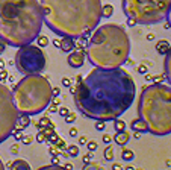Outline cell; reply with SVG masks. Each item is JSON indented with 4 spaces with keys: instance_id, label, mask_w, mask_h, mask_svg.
<instances>
[{
    "instance_id": "f546056e",
    "label": "cell",
    "mask_w": 171,
    "mask_h": 170,
    "mask_svg": "<svg viewBox=\"0 0 171 170\" xmlns=\"http://www.w3.org/2000/svg\"><path fill=\"white\" fill-rule=\"evenodd\" d=\"M94 128H96L97 131H104V128H106V122L97 120V122H96V125H94Z\"/></svg>"
},
{
    "instance_id": "7a4b0ae2",
    "label": "cell",
    "mask_w": 171,
    "mask_h": 170,
    "mask_svg": "<svg viewBox=\"0 0 171 170\" xmlns=\"http://www.w3.org/2000/svg\"><path fill=\"white\" fill-rule=\"evenodd\" d=\"M46 26L59 37L88 38L102 20V0H39Z\"/></svg>"
},
{
    "instance_id": "9a60e30c",
    "label": "cell",
    "mask_w": 171,
    "mask_h": 170,
    "mask_svg": "<svg viewBox=\"0 0 171 170\" xmlns=\"http://www.w3.org/2000/svg\"><path fill=\"white\" fill-rule=\"evenodd\" d=\"M130 128H132L135 132H139V134L147 132V126H145V123H144L141 118H135V120L130 123Z\"/></svg>"
},
{
    "instance_id": "11a10c76",
    "label": "cell",
    "mask_w": 171,
    "mask_h": 170,
    "mask_svg": "<svg viewBox=\"0 0 171 170\" xmlns=\"http://www.w3.org/2000/svg\"><path fill=\"white\" fill-rule=\"evenodd\" d=\"M123 170H135V169H133V167H132V166H127V167H126V169H123Z\"/></svg>"
},
{
    "instance_id": "1f68e13d",
    "label": "cell",
    "mask_w": 171,
    "mask_h": 170,
    "mask_svg": "<svg viewBox=\"0 0 171 170\" xmlns=\"http://www.w3.org/2000/svg\"><path fill=\"white\" fill-rule=\"evenodd\" d=\"M58 113H59V115H62V117H67L70 114V110L67 106H61V108L58 110Z\"/></svg>"
},
{
    "instance_id": "603a6c76",
    "label": "cell",
    "mask_w": 171,
    "mask_h": 170,
    "mask_svg": "<svg viewBox=\"0 0 171 170\" xmlns=\"http://www.w3.org/2000/svg\"><path fill=\"white\" fill-rule=\"evenodd\" d=\"M114 128H115V131L117 132H120V131H126V123L120 120V118H117L115 122H114Z\"/></svg>"
},
{
    "instance_id": "74e56055",
    "label": "cell",
    "mask_w": 171,
    "mask_h": 170,
    "mask_svg": "<svg viewBox=\"0 0 171 170\" xmlns=\"http://www.w3.org/2000/svg\"><path fill=\"white\" fill-rule=\"evenodd\" d=\"M111 141H112L111 135H108V134H103V143H104V144H111Z\"/></svg>"
},
{
    "instance_id": "52a82bcc",
    "label": "cell",
    "mask_w": 171,
    "mask_h": 170,
    "mask_svg": "<svg viewBox=\"0 0 171 170\" xmlns=\"http://www.w3.org/2000/svg\"><path fill=\"white\" fill-rule=\"evenodd\" d=\"M171 0H123V12L138 24L150 26L167 19Z\"/></svg>"
},
{
    "instance_id": "816d5d0a",
    "label": "cell",
    "mask_w": 171,
    "mask_h": 170,
    "mask_svg": "<svg viewBox=\"0 0 171 170\" xmlns=\"http://www.w3.org/2000/svg\"><path fill=\"white\" fill-rule=\"evenodd\" d=\"M167 19H168V24H170V27H171V9H170V12H168V15H167Z\"/></svg>"
},
{
    "instance_id": "3957f363",
    "label": "cell",
    "mask_w": 171,
    "mask_h": 170,
    "mask_svg": "<svg viewBox=\"0 0 171 170\" xmlns=\"http://www.w3.org/2000/svg\"><path fill=\"white\" fill-rule=\"evenodd\" d=\"M44 24L38 0H0V39L8 46L23 47L39 37Z\"/></svg>"
},
{
    "instance_id": "e575fe53",
    "label": "cell",
    "mask_w": 171,
    "mask_h": 170,
    "mask_svg": "<svg viewBox=\"0 0 171 170\" xmlns=\"http://www.w3.org/2000/svg\"><path fill=\"white\" fill-rule=\"evenodd\" d=\"M82 170H99V167H97L96 164L89 163V164H83V169Z\"/></svg>"
},
{
    "instance_id": "5b68a950",
    "label": "cell",
    "mask_w": 171,
    "mask_h": 170,
    "mask_svg": "<svg viewBox=\"0 0 171 170\" xmlns=\"http://www.w3.org/2000/svg\"><path fill=\"white\" fill-rule=\"evenodd\" d=\"M138 115L147 132L157 137L171 134V87L154 82L144 87L138 99Z\"/></svg>"
},
{
    "instance_id": "8fae6325",
    "label": "cell",
    "mask_w": 171,
    "mask_h": 170,
    "mask_svg": "<svg viewBox=\"0 0 171 170\" xmlns=\"http://www.w3.org/2000/svg\"><path fill=\"white\" fill-rule=\"evenodd\" d=\"M61 50L71 53L73 50H76V39L70 37H62L61 38Z\"/></svg>"
},
{
    "instance_id": "ba28073f",
    "label": "cell",
    "mask_w": 171,
    "mask_h": 170,
    "mask_svg": "<svg viewBox=\"0 0 171 170\" xmlns=\"http://www.w3.org/2000/svg\"><path fill=\"white\" fill-rule=\"evenodd\" d=\"M20 113L15 108L12 91L0 82V143L8 140L17 128Z\"/></svg>"
},
{
    "instance_id": "d6986e66",
    "label": "cell",
    "mask_w": 171,
    "mask_h": 170,
    "mask_svg": "<svg viewBox=\"0 0 171 170\" xmlns=\"http://www.w3.org/2000/svg\"><path fill=\"white\" fill-rule=\"evenodd\" d=\"M112 14H114V6H112V5H103L102 6V17L109 19Z\"/></svg>"
},
{
    "instance_id": "ffe728a7",
    "label": "cell",
    "mask_w": 171,
    "mask_h": 170,
    "mask_svg": "<svg viewBox=\"0 0 171 170\" xmlns=\"http://www.w3.org/2000/svg\"><path fill=\"white\" fill-rule=\"evenodd\" d=\"M135 158V153H133V151H130V149H123V152H121V160H124V161H132Z\"/></svg>"
},
{
    "instance_id": "836d02e7",
    "label": "cell",
    "mask_w": 171,
    "mask_h": 170,
    "mask_svg": "<svg viewBox=\"0 0 171 170\" xmlns=\"http://www.w3.org/2000/svg\"><path fill=\"white\" fill-rule=\"evenodd\" d=\"M74 120H76V114H74V113H71V111H70V114L67 115V117H65V122H67V123H73Z\"/></svg>"
},
{
    "instance_id": "f6af8a7d",
    "label": "cell",
    "mask_w": 171,
    "mask_h": 170,
    "mask_svg": "<svg viewBox=\"0 0 171 170\" xmlns=\"http://www.w3.org/2000/svg\"><path fill=\"white\" fill-rule=\"evenodd\" d=\"M127 24H129L130 27H133V26H136L138 23H136V21H135L133 19H127Z\"/></svg>"
},
{
    "instance_id": "f907efd6",
    "label": "cell",
    "mask_w": 171,
    "mask_h": 170,
    "mask_svg": "<svg viewBox=\"0 0 171 170\" xmlns=\"http://www.w3.org/2000/svg\"><path fill=\"white\" fill-rule=\"evenodd\" d=\"M64 167H65L67 170H73V164H70V163H67V164H65Z\"/></svg>"
},
{
    "instance_id": "7bdbcfd3",
    "label": "cell",
    "mask_w": 171,
    "mask_h": 170,
    "mask_svg": "<svg viewBox=\"0 0 171 170\" xmlns=\"http://www.w3.org/2000/svg\"><path fill=\"white\" fill-rule=\"evenodd\" d=\"M138 72H139L141 75H145V73H147V67H145V65H139V67H138Z\"/></svg>"
},
{
    "instance_id": "d590c367",
    "label": "cell",
    "mask_w": 171,
    "mask_h": 170,
    "mask_svg": "<svg viewBox=\"0 0 171 170\" xmlns=\"http://www.w3.org/2000/svg\"><path fill=\"white\" fill-rule=\"evenodd\" d=\"M21 141H23V144H24V146H27V144H31V143L34 141V138H32L31 135H26V137H23V140H21Z\"/></svg>"
},
{
    "instance_id": "83f0119b",
    "label": "cell",
    "mask_w": 171,
    "mask_h": 170,
    "mask_svg": "<svg viewBox=\"0 0 171 170\" xmlns=\"http://www.w3.org/2000/svg\"><path fill=\"white\" fill-rule=\"evenodd\" d=\"M36 141L38 143H44V141H47V135H46V132L41 129V131H38V134H36Z\"/></svg>"
},
{
    "instance_id": "e0dca14e",
    "label": "cell",
    "mask_w": 171,
    "mask_h": 170,
    "mask_svg": "<svg viewBox=\"0 0 171 170\" xmlns=\"http://www.w3.org/2000/svg\"><path fill=\"white\" fill-rule=\"evenodd\" d=\"M29 125H31V118H29V115H26V114H20L18 122H17V126L23 128V129H26Z\"/></svg>"
},
{
    "instance_id": "cb8c5ba5",
    "label": "cell",
    "mask_w": 171,
    "mask_h": 170,
    "mask_svg": "<svg viewBox=\"0 0 171 170\" xmlns=\"http://www.w3.org/2000/svg\"><path fill=\"white\" fill-rule=\"evenodd\" d=\"M23 128H20V126H17L15 129H14V132H12V135H14V138L15 140H23V137H24V134H23Z\"/></svg>"
},
{
    "instance_id": "4316f807",
    "label": "cell",
    "mask_w": 171,
    "mask_h": 170,
    "mask_svg": "<svg viewBox=\"0 0 171 170\" xmlns=\"http://www.w3.org/2000/svg\"><path fill=\"white\" fill-rule=\"evenodd\" d=\"M53 146H56V149L61 152V151H67V146H68V144H67L62 138H59V140H58V143H56V144H53Z\"/></svg>"
},
{
    "instance_id": "4fadbf2b",
    "label": "cell",
    "mask_w": 171,
    "mask_h": 170,
    "mask_svg": "<svg viewBox=\"0 0 171 170\" xmlns=\"http://www.w3.org/2000/svg\"><path fill=\"white\" fill-rule=\"evenodd\" d=\"M129 140H130V134L127 132V131H120V132H117L114 135V141L118 146H126L129 143Z\"/></svg>"
},
{
    "instance_id": "f1b7e54d",
    "label": "cell",
    "mask_w": 171,
    "mask_h": 170,
    "mask_svg": "<svg viewBox=\"0 0 171 170\" xmlns=\"http://www.w3.org/2000/svg\"><path fill=\"white\" fill-rule=\"evenodd\" d=\"M97 147H99V144H97V141H88L86 143V149H88V152H94V151H97Z\"/></svg>"
},
{
    "instance_id": "44dd1931",
    "label": "cell",
    "mask_w": 171,
    "mask_h": 170,
    "mask_svg": "<svg viewBox=\"0 0 171 170\" xmlns=\"http://www.w3.org/2000/svg\"><path fill=\"white\" fill-rule=\"evenodd\" d=\"M67 153H68L70 156L76 158V156L79 155V146H76V144H70V146H67Z\"/></svg>"
},
{
    "instance_id": "30bf717a",
    "label": "cell",
    "mask_w": 171,
    "mask_h": 170,
    "mask_svg": "<svg viewBox=\"0 0 171 170\" xmlns=\"http://www.w3.org/2000/svg\"><path fill=\"white\" fill-rule=\"evenodd\" d=\"M67 62H68L70 67H73V68H80L85 64V52H82V50H73L71 53H68Z\"/></svg>"
},
{
    "instance_id": "9c48e42d",
    "label": "cell",
    "mask_w": 171,
    "mask_h": 170,
    "mask_svg": "<svg viewBox=\"0 0 171 170\" xmlns=\"http://www.w3.org/2000/svg\"><path fill=\"white\" fill-rule=\"evenodd\" d=\"M15 67L24 76L41 73L46 67V55L41 47L35 44H27L20 47L15 53Z\"/></svg>"
},
{
    "instance_id": "db71d44e",
    "label": "cell",
    "mask_w": 171,
    "mask_h": 170,
    "mask_svg": "<svg viewBox=\"0 0 171 170\" xmlns=\"http://www.w3.org/2000/svg\"><path fill=\"white\" fill-rule=\"evenodd\" d=\"M0 170H5V164H3V161H2V158H0Z\"/></svg>"
},
{
    "instance_id": "8992f818",
    "label": "cell",
    "mask_w": 171,
    "mask_h": 170,
    "mask_svg": "<svg viewBox=\"0 0 171 170\" xmlns=\"http://www.w3.org/2000/svg\"><path fill=\"white\" fill-rule=\"evenodd\" d=\"M12 99L20 114L36 115L49 108L53 99V87L47 77L36 75H27L20 79L14 87Z\"/></svg>"
},
{
    "instance_id": "ab89813d",
    "label": "cell",
    "mask_w": 171,
    "mask_h": 170,
    "mask_svg": "<svg viewBox=\"0 0 171 170\" xmlns=\"http://www.w3.org/2000/svg\"><path fill=\"white\" fill-rule=\"evenodd\" d=\"M58 110H59L58 105H55V103H50V105H49V111H50V113H58Z\"/></svg>"
},
{
    "instance_id": "7402d4cb",
    "label": "cell",
    "mask_w": 171,
    "mask_h": 170,
    "mask_svg": "<svg viewBox=\"0 0 171 170\" xmlns=\"http://www.w3.org/2000/svg\"><path fill=\"white\" fill-rule=\"evenodd\" d=\"M36 46L41 47V49H44L46 46H49V38L44 37V35H39V37L36 38Z\"/></svg>"
},
{
    "instance_id": "277c9868",
    "label": "cell",
    "mask_w": 171,
    "mask_h": 170,
    "mask_svg": "<svg viewBox=\"0 0 171 170\" xmlns=\"http://www.w3.org/2000/svg\"><path fill=\"white\" fill-rule=\"evenodd\" d=\"M130 53V39L124 27L117 23L102 24L92 31L86 55L96 68H120L127 62Z\"/></svg>"
},
{
    "instance_id": "bcb514c9",
    "label": "cell",
    "mask_w": 171,
    "mask_h": 170,
    "mask_svg": "<svg viewBox=\"0 0 171 170\" xmlns=\"http://www.w3.org/2000/svg\"><path fill=\"white\" fill-rule=\"evenodd\" d=\"M11 152H12L14 155H17V153H18V144H14V146L11 147Z\"/></svg>"
},
{
    "instance_id": "484cf974",
    "label": "cell",
    "mask_w": 171,
    "mask_h": 170,
    "mask_svg": "<svg viewBox=\"0 0 171 170\" xmlns=\"http://www.w3.org/2000/svg\"><path fill=\"white\" fill-rule=\"evenodd\" d=\"M58 140H59V135L55 132V131L47 137V143H49V144H56V143H58Z\"/></svg>"
},
{
    "instance_id": "8d00e7d4",
    "label": "cell",
    "mask_w": 171,
    "mask_h": 170,
    "mask_svg": "<svg viewBox=\"0 0 171 170\" xmlns=\"http://www.w3.org/2000/svg\"><path fill=\"white\" fill-rule=\"evenodd\" d=\"M61 84H62V87H67V88H70V87L73 85V84H71V81H70L68 77H62Z\"/></svg>"
},
{
    "instance_id": "d6a6232c",
    "label": "cell",
    "mask_w": 171,
    "mask_h": 170,
    "mask_svg": "<svg viewBox=\"0 0 171 170\" xmlns=\"http://www.w3.org/2000/svg\"><path fill=\"white\" fill-rule=\"evenodd\" d=\"M61 158H62V155H55V156L51 158V164H53V166H59Z\"/></svg>"
},
{
    "instance_id": "9f6ffc18",
    "label": "cell",
    "mask_w": 171,
    "mask_h": 170,
    "mask_svg": "<svg viewBox=\"0 0 171 170\" xmlns=\"http://www.w3.org/2000/svg\"><path fill=\"white\" fill-rule=\"evenodd\" d=\"M0 75H2V70H0Z\"/></svg>"
},
{
    "instance_id": "60d3db41",
    "label": "cell",
    "mask_w": 171,
    "mask_h": 170,
    "mask_svg": "<svg viewBox=\"0 0 171 170\" xmlns=\"http://www.w3.org/2000/svg\"><path fill=\"white\" fill-rule=\"evenodd\" d=\"M6 46H8V44H6L5 41H2V39H0V55H2L5 50H6Z\"/></svg>"
},
{
    "instance_id": "7dc6e473",
    "label": "cell",
    "mask_w": 171,
    "mask_h": 170,
    "mask_svg": "<svg viewBox=\"0 0 171 170\" xmlns=\"http://www.w3.org/2000/svg\"><path fill=\"white\" fill-rule=\"evenodd\" d=\"M112 170H123V167H121V164L114 163V164H112Z\"/></svg>"
},
{
    "instance_id": "b9f144b4",
    "label": "cell",
    "mask_w": 171,
    "mask_h": 170,
    "mask_svg": "<svg viewBox=\"0 0 171 170\" xmlns=\"http://www.w3.org/2000/svg\"><path fill=\"white\" fill-rule=\"evenodd\" d=\"M68 135H70V137H77V129L73 126V128L68 131Z\"/></svg>"
},
{
    "instance_id": "7c38bea8",
    "label": "cell",
    "mask_w": 171,
    "mask_h": 170,
    "mask_svg": "<svg viewBox=\"0 0 171 170\" xmlns=\"http://www.w3.org/2000/svg\"><path fill=\"white\" fill-rule=\"evenodd\" d=\"M9 170H32V169H31L27 161H24L21 158H17V160L9 163Z\"/></svg>"
},
{
    "instance_id": "c3c4849f",
    "label": "cell",
    "mask_w": 171,
    "mask_h": 170,
    "mask_svg": "<svg viewBox=\"0 0 171 170\" xmlns=\"http://www.w3.org/2000/svg\"><path fill=\"white\" fill-rule=\"evenodd\" d=\"M53 44H55V47L61 49V39H53Z\"/></svg>"
},
{
    "instance_id": "2e32d148",
    "label": "cell",
    "mask_w": 171,
    "mask_h": 170,
    "mask_svg": "<svg viewBox=\"0 0 171 170\" xmlns=\"http://www.w3.org/2000/svg\"><path fill=\"white\" fill-rule=\"evenodd\" d=\"M156 50H157L159 55H164V56H165V55L168 53V50H170V43L165 41V39L157 41V43H156Z\"/></svg>"
},
{
    "instance_id": "ee69618b",
    "label": "cell",
    "mask_w": 171,
    "mask_h": 170,
    "mask_svg": "<svg viewBox=\"0 0 171 170\" xmlns=\"http://www.w3.org/2000/svg\"><path fill=\"white\" fill-rule=\"evenodd\" d=\"M59 94H61V90L58 87H55L53 88V97H59Z\"/></svg>"
},
{
    "instance_id": "ac0fdd59",
    "label": "cell",
    "mask_w": 171,
    "mask_h": 170,
    "mask_svg": "<svg viewBox=\"0 0 171 170\" xmlns=\"http://www.w3.org/2000/svg\"><path fill=\"white\" fill-rule=\"evenodd\" d=\"M103 158H104L106 161H114V147H112L111 144H108L106 149L103 151Z\"/></svg>"
},
{
    "instance_id": "f35d334b",
    "label": "cell",
    "mask_w": 171,
    "mask_h": 170,
    "mask_svg": "<svg viewBox=\"0 0 171 170\" xmlns=\"http://www.w3.org/2000/svg\"><path fill=\"white\" fill-rule=\"evenodd\" d=\"M49 152H50L51 155L55 156V155H61V152H58V149H56V146L53 147V144H51V147H49Z\"/></svg>"
},
{
    "instance_id": "d4e9b609",
    "label": "cell",
    "mask_w": 171,
    "mask_h": 170,
    "mask_svg": "<svg viewBox=\"0 0 171 170\" xmlns=\"http://www.w3.org/2000/svg\"><path fill=\"white\" fill-rule=\"evenodd\" d=\"M36 170H67L65 167H62L61 164L59 166H53V164H49V166H43V167H39V169Z\"/></svg>"
},
{
    "instance_id": "4dcf8cb0",
    "label": "cell",
    "mask_w": 171,
    "mask_h": 170,
    "mask_svg": "<svg viewBox=\"0 0 171 170\" xmlns=\"http://www.w3.org/2000/svg\"><path fill=\"white\" fill-rule=\"evenodd\" d=\"M92 161V152H88L86 155H83V158H82V163L83 164H89Z\"/></svg>"
},
{
    "instance_id": "5bb4252c",
    "label": "cell",
    "mask_w": 171,
    "mask_h": 170,
    "mask_svg": "<svg viewBox=\"0 0 171 170\" xmlns=\"http://www.w3.org/2000/svg\"><path fill=\"white\" fill-rule=\"evenodd\" d=\"M164 72H165V77H167V81L170 82V85H171V46H170V50H168V53L165 55Z\"/></svg>"
},
{
    "instance_id": "681fc988",
    "label": "cell",
    "mask_w": 171,
    "mask_h": 170,
    "mask_svg": "<svg viewBox=\"0 0 171 170\" xmlns=\"http://www.w3.org/2000/svg\"><path fill=\"white\" fill-rule=\"evenodd\" d=\"M86 143H88L86 137H80V138H79V144H86Z\"/></svg>"
},
{
    "instance_id": "6da1fadb",
    "label": "cell",
    "mask_w": 171,
    "mask_h": 170,
    "mask_svg": "<svg viewBox=\"0 0 171 170\" xmlns=\"http://www.w3.org/2000/svg\"><path fill=\"white\" fill-rule=\"evenodd\" d=\"M136 94V85L123 68H96L76 84L73 93L79 113L92 120H117L126 113Z\"/></svg>"
},
{
    "instance_id": "f5cc1de1",
    "label": "cell",
    "mask_w": 171,
    "mask_h": 170,
    "mask_svg": "<svg viewBox=\"0 0 171 170\" xmlns=\"http://www.w3.org/2000/svg\"><path fill=\"white\" fill-rule=\"evenodd\" d=\"M5 68V62H3V59H0V70H3Z\"/></svg>"
}]
</instances>
